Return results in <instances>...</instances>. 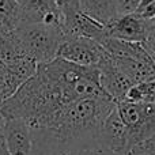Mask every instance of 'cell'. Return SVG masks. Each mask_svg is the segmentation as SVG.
Returning <instances> with one entry per match:
<instances>
[{
  "instance_id": "6da1fadb",
  "label": "cell",
  "mask_w": 155,
  "mask_h": 155,
  "mask_svg": "<svg viewBox=\"0 0 155 155\" xmlns=\"http://www.w3.org/2000/svg\"><path fill=\"white\" fill-rule=\"evenodd\" d=\"M12 37L22 51L40 65L53 61L60 45L65 40V34L60 27L44 23L23 25L12 31Z\"/></svg>"
},
{
  "instance_id": "7a4b0ae2",
  "label": "cell",
  "mask_w": 155,
  "mask_h": 155,
  "mask_svg": "<svg viewBox=\"0 0 155 155\" xmlns=\"http://www.w3.org/2000/svg\"><path fill=\"white\" fill-rule=\"evenodd\" d=\"M116 109L128 129L131 153L136 146L155 135V104H136L121 101Z\"/></svg>"
},
{
  "instance_id": "3957f363",
  "label": "cell",
  "mask_w": 155,
  "mask_h": 155,
  "mask_svg": "<svg viewBox=\"0 0 155 155\" xmlns=\"http://www.w3.org/2000/svg\"><path fill=\"white\" fill-rule=\"evenodd\" d=\"M106 49L97 41L82 37H67L60 45L57 57L82 67H97L106 56Z\"/></svg>"
},
{
  "instance_id": "277c9868",
  "label": "cell",
  "mask_w": 155,
  "mask_h": 155,
  "mask_svg": "<svg viewBox=\"0 0 155 155\" xmlns=\"http://www.w3.org/2000/svg\"><path fill=\"white\" fill-rule=\"evenodd\" d=\"M98 144L102 151L117 155H131L128 129L124 125L116 107L102 125L98 137Z\"/></svg>"
},
{
  "instance_id": "5b68a950",
  "label": "cell",
  "mask_w": 155,
  "mask_h": 155,
  "mask_svg": "<svg viewBox=\"0 0 155 155\" xmlns=\"http://www.w3.org/2000/svg\"><path fill=\"white\" fill-rule=\"evenodd\" d=\"M16 3L21 7V26L44 23L46 26L64 29V19L57 10L54 0H16Z\"/></svg>"
},
{
  "instance_id": "8992f818",
  "label": "cell",
  "mask_w": 155,
  "mask_h": 155,
  "mask_svg": "<svg viewBox=\"0 0 155 155\" xmlns=\"http://www.w3.org/2000/svg\"><path fill=\"white\" fill-rule=\"evenodd\" d=\"M151 19L143 18L139 14L117 16L109 26H106L107 37L124 42L143 44L150 30Z\"/></svg>"
},
{
  "instance_id": "52a82bcc",
  "label": "cell",
  "mask_w": 155,
  "mask_h": 155,
  "mask_svg": "<svg viewBox=\"0 0 155 155\" xmlns=\"http://www.w3.org/2000/svg\"><path fill=\"white\" fill-rule=\"evenodd\" d=\"M99 74H101V87L104 91L117 104L125 99L127 93L131 90L134 82L129 79L125 74H123L118 67L114 64L113 57L109 52H106V56L98 65Z\"/></svg>"
},
{
  "instance_id": "ba28073f",
  "label": "cell",
  "mask_w": 155,
  "mask_h": 155,
  "mask_svg": "<svg viewBox=\"0 0 155 155\" xmlns=\"http://www.w3.org/2000/svg\"><path fill=\"white\" fill-rule=\"evenodd\" d=\"M4 135L10 155H33V132L22 118H4Z\"/></svg>"
},
{
  "instance_id": "9c48e42d",
  "label": "cell",
  "mask_w": 155,
  "mask_h": 155,
  "mask_svg": "<svg viewBox=\"0 0 155 155\" xmlns=\"http://www.w3.org/2000/svg\"><path fill=\"white\" fill-rule=\"evenodd\" d=\"M67 37H82L88 38V40L97 41L99 44H104L107 40V31L104 25L95 22L94 19L88 18L83 12H79L70 25V27L65 31V38Z\"/></svg>"
},
{
  "instance_id": "30bf717a",
  "label": "cell",
  "mask_w": 155,
  "mask_h": 155,
  "mask_svg": "<svg viewBox=\"0 0 155 155\" xmlns=\"http://www.w3.org/2000/svg\"><path fill=\"white\" fill-rule=\"evenodd\" d=\"M80 12L105 27L118 16L116 0H80Z\"/></svg>"
},
{
  "instance_id": "8fae6325",
  "label": "cell",
  "mask_w": 155,
  "mask_h": 155,
  "mask_svg": "<svg viewBox=\"0 0 155 155\" xmlns=\"http://www.w3.org/2000/svg\"><path fill=\"white\" fill-rule=\"evenodd\" d=\"M99 148L94 147H68L45 137L33 135V155H98Z\"/></svg>"
},
{
  "instance_id": "7c38bea8",
  "label": "cell",
  "mask_w": 155,
  "mask_h": 155,
  "mask_svg": "<svg viewBox=\"0 0 155 155\" xmlns=\"http://www.w3.org/2000/svg\"><path fill=\"white\" fill-rule=\"evenodd\" d=\"M22 14L16 0H0V35L21 27Z\"/></svg>"
},
{
  "instance_id": "4fadbf2b",
  "label": "cell",
  "mask_w": 155,
  "mask_h": 155,
  "mask_svg": "<svg viewBox=\"0 0 155 155\" xmlns=\"http://www.w3.org/2000/svg\"><path fill=\"white\" fill-rule=\"evenodd\" d=\"M25 83L12 74L4 61L0 60V105L10 99Z\"/></svg>"
},
{
  "instance_id": "5bb4252c",
  "label": "cell",
  "mask_w": 155,
  "mask_h": 155,
  "mask_svg": "<svg viewBox=\"0 0 155 155\" xmlns=\"http://www.w3.org/2000/svg\"><path fill=\"white\" fill-rule=\"evenodd\" d=\"M124 101L136 104H155V80L132 86Z\"/></svg>"
},
{
  "instance_id": "9a60e30c",
  "label": "cell",
  "mask_w": 155,
  "mask_h": 155,
  "mask_svg": "<svg viewBox=\"0 0 155 155\" xmlns=\"http://www.w3.org/2000/svg\"><path fill=\"white\" fill-rule=\"evenodd\" d=\"M59 12L64 19V34L75 16L80 12V0H54Z\"/></svg>"
},
{
  "instance_id": "2e32d148",
  "label": "cell",
  "mask_w": 155,
  "mask_h": 155,
  "mask_svg": "<svg viewBox=\"0 0 155 155\" xmlns=\"http://www.w3.org/2000/svg\"><path fill=\"white\" fill-rule=\"evenodd\" d=\"M116 3H117L118 16H123L136 14L140 5H142L143 0H116Z\"/></svg>"
},
{
  "instance_id": "e0dca14e",
  "label": "cell",
  "mask_w": 155,
  "mask_h": 155,
  "mask_svg": "<svg viewBox=\"0 0 155 155\" xmlns=\"http://www.w3.org/2000/svg\"><path fill=\"white\" fill-rule=\"evenodd\" d=\"M4 117L0 114V155H10L7 150V143H5V135H4Z\"/></svg>"
},
{
  "instance_id": "ac0fdd59",
  "label": "cell",
  "mask_w": 155,
  "mask_h": 155,
  "mask_svg": "<svg viewBox=\"0 0 155 155\" xmlns=\"http://www.w3.org/2000/svg\"><path fill=\"white\" fill-rule=\"evenodd\" d=\"M98 155H117V154H113V153H107V151H99V154Z\"/></svg>"
}]
</instances>
